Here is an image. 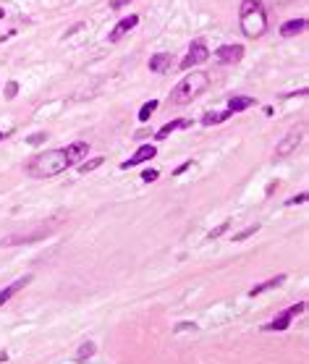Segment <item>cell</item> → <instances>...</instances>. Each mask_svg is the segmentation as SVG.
I'll use <instances>...</instances> for the list:
<instances>
[{
  "instance_id": "cell-7",
  "label": "cell",
  "mask_w": 309,
  "mask_h": 364,
  "mask_svg": "<svg viewBox=\"0 0 309 364\" xmlns=\"http://www.w3.org/2000/svg\"><path fill=\"white\" fill-rule=\"evenodd\" d=\"M158 155V147L154 144H142L134 155L128 157L126 163H121V170H128V168H137V165H142V163H147V160H152V157Z\"/></svg>"
},
{
  "instance_id": "cell-16",
  "label": "cell",
  "mask_w": 309,
  "mask_h": 364,
  "mask_svg": "<svg viewBox=\"0 0 309 364\" xmlns=\"http://www.w3.org/2000/svg\"><path fill=\"white\" fill-rule=\"evenodd\" d=\"M228 118H231L228 110H223V113H220V110H210V113H205V116H202V123L205 126H217V123H223Z\"/></svg>"
},
{
  "instance_id": "cell-34",
  "label": "cell",
  "mask_w": 309,
  "mask_h": 364,
  "mask_svg": "<svg viewBox=\"0 0 309 364\" xmlns=\"http://www.w3.org/2000/svg\"><path fill=\"white\" fill-rule=\"evenodd\" d=\"M3 136H6V134H0V139H3Z\"/></svg>"
},
{
  "instance_id": "cell-3",
  "label": "cell",
  "mask_w": 309,
  "mask_h": 364,
  "mask_svg": "<svg viewBox=\"0 0 309 364\" xmlns=\"http://www.w3.org/2000/svg\"><path fill=\"white\" fill-rule=\"evenodd\" d=\"M264 29H268V16L262 13V8L241 16V32H244L247 37H262Z\"/></svg>"
},
{
  "instance_id": "cell-17",
  "label": "cell",
  "mask_w": 309,
  "mask_h": 364,
  "mask_svg": "<svg viewBox=\"0 0 309 364\" xmlns=\"http://www.w3.org/2000/svg\"><path fill=\"white\" fill-rule=\"evenodd\" d=\"M168 66H170V55H168V53H158V55L149 58V71H154V74L165 71Z\"/></svg>"
},
{
  "instance_id": "cell-29",
  "label": "cell",
  "mask_w": 309,
  "mask_h": 364,
  "mask_svg": "<svg viewBox=\"0 0 309 364\" xmlns=\"http://www.w3.org/2000/svg\"><path fill=\"white\" fill-rule=\"evenodd\" d=\"M175 330H179V333H184V330H196V325H194V323H181V325H175Z\"/></svg>"
},
{
  "instance_id": "cell-28",
  "label": "cell",
  "mask_w": 309,
  "mask_h": 364,
  "mask_svg": "<svg viewBox=\"0 0 309 364\" xmlns=\"http://www.w3.org/2000/svg\"><path fill=\"white\" fill-rule=\"evenodd\" d=\"M189 168H191V160H186V163H181L179 168H175V170H173V176H181V173H186Z\"/></svg>"
},
{
  "instance_id": "cell-10",
  "label": "cell",
  "mask_w": 309,
  "mask_h": 364,
  "mask_svg": "<svg viewBox=\"0 0 309 364\" xmlns=\"http://www.w3.org/2000/svg\"><path fill=\"white\" fill-rule=\"evenodd\" d=\"M32 283V275H24V278H18V281H13L8 288H3V291H0V307H3V304H8L13 296H16V293L21 291V288H27Z\"/></svg>"
},
{
  "instance_id": "cell-4",
  "label": "cell",
  "mask_w": 309,
  "mask_h": 364,
  "mask_svg": "<svg viewBox=\"0 0 309 364\" xmlns=\"http://www.w3.org/2000/svg\"><path fill=\"white\" fill-rule=\"evenodd\" d=\"M306 312V302H299V304H294V307H289L285 312H280L273 323H268L262 330H268V333H280V330H289V325H291V320L296 314H304Z\"/></svg>"
},
{
  "instance_id": "cell-1",
  "label": "cell",
  "mask_w": 309,
  "mask_h": 364,
  "mask_svg": "<svg viewBox=\"0 0 309 364\" xmlns=\"http://www.w3.org/2000/svg\"><path fill=\"white\" fill-rule=\"evenodd\" d=\"M65 168H71L69 160H65L63 149H48L27 163V173L34 176V178H50V176H58L63 173Z\"/></svg>"
},
{
  "instance_id": "cell-21",
  "label": "cell",
  "mask_w": 309,
  "mask_h": 364,
  "mask_svg": "<svg viewBox=\"0 0 309 364\" xmlns=\"http://www.w3.org/2000/svg\"><path fill=\"white\" fill-rule=\"evenodd\" d=\"M257 8H262V3H259V0H244V3H241V8H238V16L252 13V11H257Z\"/></svg>"
},
{
  "instance_id": "cell-6",
  "label": "cell",
  "mask_w": 309,
  "mask_h": 364,
  "mask_svg": "<svg viewBox=\"0 0 309 364\" xmlns=\"http://www.w3.org/2000/svg\"><path fill=\"white\" fill-rule=\"evenodd\" d=\"M301 136H304V129H294L283 136V142L275 147V157H289L299 144H301Z\"/></svg>"
},
{
  "instance_id": "cell-23",
  "label": "cell",
  "mask_w": 309,
  "mask_h": 364,
  "mask_svg": "<svg viewBox=\"0 0 309 364\" xmlns=\"http://www.w3.org/2000/svg\"><path fill=\"white\" fill-rule=\"evenodd\" d=\"M160 178V173L154 170V168H147V170H142V181H147V184H152V181H158Z\"/></svg>"
},
{
  "instance_id": "cell-32",
  "label": "cell",
  "mask_w": 309,
  "mask_h": 364,
  "mask_svg": "<svg viewBox=\"0 0 309 364\" xmlns=\"http://www.w3.org/2000/svg\"><path fill=\"white\" fill-rule=\"evenodd\" d=\"M0 361H8V354H6V351H0Z\"/></svg>"
},
{
  "instance_id": "cell-14",
  "label": "cell",
  "mask_w": 309,
  "mask_h": 364,
  "mask_svg": "<svg viewBox=\"0 0 309 364\" xmlns=\"http://www.w3.org/2000/svg\"><path fill=\"white\" fill-rule=\"evenodd\" d=\"M254 105V97H247V95H241V97H231L228 100V113L233 116V113H244Z\"/></svg>"
},
{
  "instance_id": "cell-15",
  "label": "cell",
  "mask_w": 309,
  "mask_h": 364,
  "mask_svg": "<svg viewBox=\"0 0 309 364\" xmlns=\"http://www.w3.org/2000/svg\"><path fill=\"white\" fill-rule=\"evenodd\" d=\"M283 281H285V275H275V278L264 281V283H257V286L249 288V296H259V293L268 291V288H278V286H283Z\"/></svg>"
},
{
  "instance_id": "cell-30",
  "label": "cell",
  "mask_w": 309,
  "mask_h": 364,
  "mask_svg": "<svg viewBox=\"0 0 309 364\" xmlns=\"http://www.w3.org/2000/svg\"><path fill=\"white\" fill-rule=\"evenodd\" d=\"M79 29H84V24H76V27H71L69 32H65V37H71V34H74V32H79Z\"/></svg>"
},
{
  "instance_id": "cell-27",
  "label": "cell",
  "mask_w": 309,
  "mask_h": 364,
  "mask_svg": "<svg viewBox=\"0 0 309 364\" xmlns=\"http://www.w3.org/2000/svg\"><path fill=\"white\" fill-rule=\"evenodd\" d=\"M301 202H306V194H304V191H301V194H296V197H291L285 204H289V207H296V204H301Z\"/></svg>"
},
{
  "instance_id": "cell-26",
  "label": "cell",
  "mask_w": 309,
  "mask_h": 364,
  "mask_svg": "<svg viewBox=\"0 0 309 364\" xmlns=\"http://www.w3.org/2000/svg\"><path fill=\"white\" fill-rule=\"evenodd\" d=\"M45 139H48V134H45V131H37V134H32V136H29L27 142H29V144H42Z\"/></svg>"
},
{
  "instance_id": "cell-11",
  "label": "cell",
  "mask_w": 309,
  "mask_h": 364,
  "mask_svg": "<svg viewBox=\"0 0 309 364\" xmlns=\"http://www.w3.org/2000/svg\"><path fill=\"white\" fill-rule=\"evenodd\" d=\"M139 24V16H126V18H121L118 24H116V29L110 32V42H118L123 34H128L131 29H134Z\"/></svg>"
},
{
  "instance_id": "cell-12",
  "label": "cell",
  "mask_w": 309,
  "mask_h": 364,
  "mask_svg": "<svg viewBox=\"0 0 309 364\" xmlns=\"http://www.w3.org/2000/svg\"><path fill=\"white\" fill-rule=\"evenodd\" d=\"M189 126H191V121H189V118H179V121H170V123H165V126H163V129H160L158 134H154V139H158V142H160V139H168V136H170L173 131H179V129H189Z\"/></svg>"
},
{
  "instance_id": "cell-20",
  "label": "cell",
  "mask_w": 309,
  "mask_h": 364,
  "mask_svg": "<svg viewBox=\"0 0 309 364\" xmlns=\"http://www.w3.org/2000/svg\"><path fill=\"white\" fill-rule=\"evenodd\" d=\"M102 163H105V157H90V160H81V165H79V173H90V170L100 168Z\"/></svg>"
},
{
  "instance_id": "cell-5",
  "label": "cell",
  "mask_w": 309,
  "mask_h": 364,
  "mask_svg": "<svg viewBox=\"0 0 309 364\" xmlns=\"http://www.w3.org/2000/svg\"><path fill=\"white\" fill-rule=\"evenodd\" d=\"M210 58V50H207V42L200 37V39H194L191 45H189V55L184 58V63H181V68L186 71V68H191V66H200V63H205Z\"/></svg>"
},
{
  "instance_id": "cell-19",
  "label": "cell",
  "mask_w": 309,
  "mask_h": 364,
  "mask_svg": "<svg viewBox=\"0 0 309 364\" xmlns=\"http://www.w3.org/2000/svg\"><path fill=\"white\" fill-rule=\"evenodd\" d=\"M95 351H97V346L92 344V340H86V344H81V346H79V354H76V361H84V359H92V356H95Z\"/></svg>"
},
{
  "instance_id": "cell-33",
  "label": "cell",
  "mask_w": 309,
  "mask_h": 364,
  "mask_svg": "<svg viewBox=\"0 0 309 364\" xmlns=\"http://www.w3.org/2000/svg\"><path fill=\"white\" fill-rule=\"evenodd\" d=\"M3 16H6V11H3V8H0V18H3Z\"/></svg>"
},
{
  "instance_id": "cell-9",
  "label": "cell",
  "mask_w": 309,
  "mask_h": 364,
  "mask_svg": "<svg viewBox=\"0 0 309 364\" xmlns=\"http://www.w3.org/2000/svg\"><path fill=\"white\" fill-rule=\"evenodd\" d=\"M63 155H65V160H69V165L81 163V160H86V155H90V142H74L71 147L63 149Z\"/></svg>"
},
{
  "instance_id": "cell-22",
  "label": "cell",
  "mask_w": 309,
  "mask_h": 364,
  "mask_svg": "<svg viewBox=\"0 0 309 364\" xmlns=\"http://www.w3.org/2000/svg\"><path fill=\"white\" fill-rule=\"evenodd\" d=\"M259 231V225L254 223V225H249V228H244V231H238L236 236H233V241H244V239H249V236H254Z\"/></svg>"
},
{
  "instance_id": "cell-25",
  "label": "cell",
  "mask_w": 309,
  "mask_h": 364,
  "mask_svg": "<svg viewBox=\"0 0 309 364\" xmlns=\"http://www.w3.org/2000/svg\"><path fill=\"white\" fill-rule=\"evenodd\" d=\"M228 225H231V223H220V225H217L215 231H210V233H207V239L212 241V239H217V236H223V233L228 231Z\"/></svg>"
},
{
  "instance_id": "cell-8",
  "label": "cell",
  "mask_w": 309,
  "mask_h": 364,
  "mask_svg": "<svg viewBox=\"0 0 309 364\" xmlns=\"http://www.w3.org/2000/svg\"><path fill=\"white\" fill-rule=\"evenodd\" d=\"M215 58H217V63H223V66L238 63L241 58H244V48H241V45H223V48H217Z\"/></svg>"
},
{
  "instance_id": "cell-2",
  "label": "cell",
  "mask_w": 309,
  "mask_h": 364,
  "mask_svg": "<svg viewBox=\"0 0 309 364\" xmlns=\"http://www.w3.org/2000/svg\"><path fill=\"white\" fill-rule=\"evenodd\" d=\"M207 84H210V76H207L205 71H194L191 76L181 79L179 84L173 87V92H170V102H173V105H186V102H191L200 92H205Z\"/></svg>"
},
{
  "instance_id": "cell-18",
  "label": "cell",
  "mask_w": 309,
  "mask_h": 364,
  "mask_svg": "<svg viewBox=\"0 0 309 364\" xmlns=\"http://www.w3.org/2000/svg\"><path fill=\"white\" fill-rule=\"evenodd\" d=\"M158 105H160L158 100H149V102H144V105L139 108V121H142V123H147V121L152 118V113L158 110Z\"/></svg>"
},
{
  "instance_id": "cell-13",
  "label": "cell",
  "mask_w": 309,
  "mask_h": 364,
  "mask_svg": "<svg viewBox=\"0 0 309 364\" xmlns=\"http://www.w3.org/2000/svg\"><path fill=\"white\" fill-rule=\"evenodd\" d=\"M304 29H306V18H291L280 27V37H294V34H299Z\"/></svg>"
},
{
  "instance_id": "cell-24",
  "label": "cell",
  "mask_w": 309,
  "mask_h": 364,
  "mask_svg": "<svg viewBox=\"0 0 309 364\" xmlns=\"http://www.w3.org/2000/svg\"><path fill=\"white\" fill-rule=\"evenodd\" d=\"M16 95H18V84H16V81H8V84H6V100H16Z\"/></svg>"
},
{
  "instance_id": "cell-31",
  "label": "cell",
  "mask_w": 309,
  "mask_h": 364,
  "mask_svg": "<svg viewBox=\"0 0 309 364\" xmlns=\"http://www.w3.org/2000/svg\"><path fill=\"white\" fill-rule=\"evenodd\" d=\"M126 3H131V0H113V8H121V6H126Z\"/></svg>"
}]
</instances>
